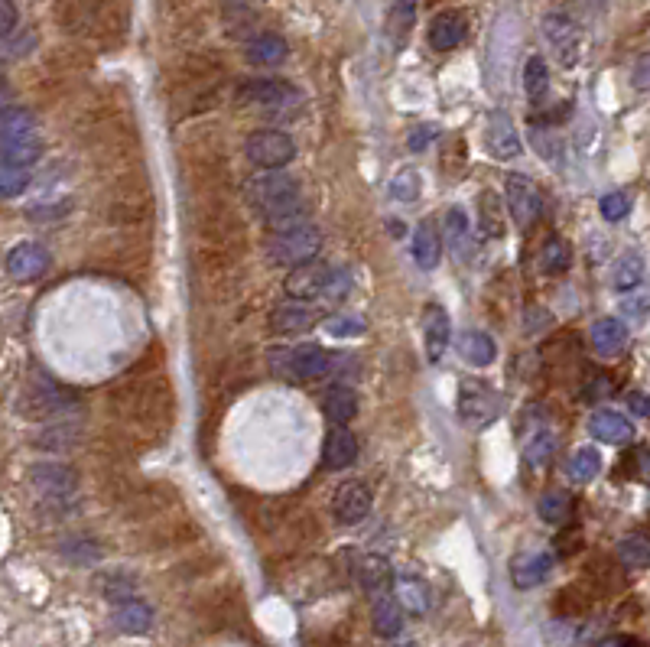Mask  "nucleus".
<instances>
[{
  "instance_id": "49530a36",
  "label": "nucleus",
  "mask_w": 650,
  "mask_h": 647,
  "mask_svg": "<svg viewBox=\"0 0 650 647\" xmlns=\"http://www.w3.org/2000/svg\"><path fill=\"white\" fill-rule=\"evenodd\" d=\"M628 407L637 413V417H647V413H650V407H647V394L631 391V394H628Z\"/></svg>"
},
{
  "instance_id": "423d86ee",
  "label": "nucleus",
  "mask_w": 650,
  "mask_h": 647,
  "mask_svg": "<svg viewBox=\"0 0 650 647\" xmlns=\"http://www.w3.org/2000/svg\"><path fill=\"white\" fill-rule=\"evenodd\" d=\"M332 274L335 270L319 261V257H312V261H303V264H296L290 267V277H286L283 283V290L290 300H316V296H325V290H329V283H332Z\"/></svg>"
},
{
  "instance_id": "de8ad7c7",
  "label": "nucleus",
  "mask_w": 650,
  "mask_h": 647,
  "mask_svg": "<svg viewBox=\"0 0 650 647\" xmlns=\"http://www.w3.org/2000/svg\"><path fill=\"white\" fill-rule=\"evenodd\" d=\"M387 231L394 238H403V222H397V218H394V222H387Z\"/></svg>"
},
{
  "instance_id": "5701e85b",
  "label": "nucleus",
  "mask_w": 650,
  "mask_h": 647,
  "mask_svg": "<svg viewBox=\"0 0 650 647\" xmlns=\"http://www.w3.org/2000/svg\"><path fill=\"white\" fill-rule=\"evenodd\" d=\"M30 482L39 491H49V495H65V491L75 488L78 475L72 469H65V465L43 462V465H33V469H30Z\"/></svg>"
},
{
  "instance_id": "aec40b11",
  "label": "nucleus",
  "mask_w": 650,
  "mask_h": 647,
  "mask_svg": "<svg viewBox=\"0 0 650 647\" xmlns=\"http://www.w3.org/2000/svg\"><path fill=\"white\" fill-rule=\"evenodd\" d=\"M355 576H358V586L368 592V595H381V592H390L394 586V573H390V563L384 556H361L355 563Z\"/></svg>"
},
{
  "instance_id": "c9c22d12",
  "label": "nucleus",
  "mask_w": 650,
  "mask_h": 647,
  "mask_svg": "<svg viewBox=\"0 0 650 647\" xmlns=\"http://www.w3.org/2000/svg\"><path fill=\"white\" fill-rule=\"evenodd\" d=\"M641 280H644V257L641 254H624L615 264V270H611V283H615V290H621V293L634 290Z\"/></svg>"
},
{
  "instance_id": "4468645a",
  "label": "nucleus",
  "mask_w": 650,
  "mask_h": 647,
  "mask_svg": "<svg viewBox=\"0 0 650 647\" xmlns=\"http://www.w3.org/2000/svg\"><path fill=\"white\" fill-rule=\"evenodd\" d=\"M316 322H322V313L316 306H306V300H293V303H280L270 313V329L280 335H296L312 329Z\"/></svg>"
},
{
  "instance_id": "412c9836",
  "label": "nucleus",
  "mask_w": 650,
  "mask_h": 647,
  "mask_svg": "<svg viewBox=\"0 0 650 647\" xmlns=\"http://www.w3.org/2000/svg\"><path fill=\"white\" fill-rule=\"evenodd\" d=\"M446 248L459 257V261H472L475 244H472V225H468V215L462 209H449L446 212Z\"/></svg>"
},
{
  "instance_id": "a211bd4d",
  "label": "nucleus",
  "mask_w": 650,
  "mask_h": 647,
  "mask_svg": "<svg viewBox=\"0 0 650 647\" xmlns=\"http://www.w3.org/2000/svg\"><path fill=\"white\" fill-rule=\"evenodd\" d=\"M585 426H589V433L595 439H602V443H608V446H624L634 439V426L628 423V417L611 413V410H595Z\"/></svg>"
},
{
  "instance_id": "f3484780",
  "label": "nucleus",
  "mask_w": 650,
  "mask_h": 647,
  "mask_svg": "<svg viewBox=\"0 0 650 647\" xmlns=\"http://www.w3.org/2000/svg\"><path fill=\"white\" fill-rule=\"evenodd\" d=\"M355 459H358V439H355V433H351L348 426H335V430L325 436V446H322L325 469L342 472Z\"/></svg>"
},
{
  "instance_id": "58836bf2",
  "label": "nucleus",
  "mask_w": 650,
  "mask_h": 647,
  "mask_svg": "<svg viewBox=\"0 0 650 647\" xmlns=\"http://www.w3.org/2000/svg\"><path fill=\"white\" fill-rule=\"evenodd\" d=\"M598 472H602V456L595 449H576V456L566 465V475L572 482H592Z\"/></svg>"
},
{
  "instance_id": "f704fd0d",
  "label": "nucleus",
  "mask_w": 650,
  "mask_h": 647,
  "mask_svg": "<svg viewBox=\"0 0 650 647\" xmlns=\"http://www.w3.org/2000/svg\"><path fill=\"white\" fill-rule=\"evenodd\" d=\"M33 127H36L33 111H26V108H0V144H4V140H13V137L33 134Z\"/></svg>"
},
{
  "instance_id": "dca6fc26",
  "label": "nucleus",
  "mask_w": 650,
  "mask_h": 647,
  "mask_svg": "<svg viewBox=\"0 0 650 647\" xmlns=\"http://www.w3.org/2000/svg\"><path fill=\"white\" fill-rule=\"evenodd\" d=\"M553 569V553H517L511 560V579L517 589H537L540 582L550 576Z\"/></svg>"
},
{
  "instance_id": "f257e3e1",
  "label": "nucleus",
  "mask_w": 650,
  "mask_h": 647,
  "mask_svg": "<svg viewBox=\"0 0 650 647\" xmlns=\"http://www.w3.org/2000/svg\"><path fill=\"white\" fill-rule=\"evenodd\" d=\"M244 196L251 202V209L264 218L273 231L306 222L303 192H299L296 179L286 173H257L254 179H247Z\"/></svg>"
},
{
  "instance_id": "2f4dec72",
  "label": "nucleus",
  "mask_w": 650,
  "mask_h": 647,
  "mask_svg": "<svg viewBox=\"0 0 650 647\" xmlns=\"http://www.w3.org/2000/svg\"><path fill=\"white\" fill-rule=\"evenodd\" d=\"M478 231L481 238H501L504 235V212L501 202L491 189H485L478 196Z\"/></svg>"
},
{
  "instance_id": "4c0bfd02",
  "label": "nucleus",
  "mask_w": 650,
  "mask_h": 647,
  "mask_svg": "<svg viewBox=\"0 0 650 647\" xmlns=\"http://www.w3.org/2000/svg\"><path fill=\"white\" fill-rule=\"evenodd\" d=\"M387 192H390V199H394V202H416V199H420V192H423V179H420V173L407 166V170L394 173V179L387 183Z\"/></svg>"
},
{
  "instance_id": "c03bdc74",
  "label": "nucleus",
  "mask_w": 650,
  "mask_h": 647,
  "mask_svg": "<svg viewBox=\"0 0 650 647\" xmlns=\"http://www.w3.org/2000/svg\"><path fill=\"white\" fill-rule=\"evenodd\" d=\"M439 137V131L433 124H423V127H413V131L407 134V147L413 150V153H420V150H426L433 140Z\"/></svg>"
},
{
  "instance_id": "9d476101",
  "label": "nucleus",
  "mask_w": 650,
  "mask_h": 647,
  "mask_svg": "<svg viewBox=\"0 0 650 647\" xmlns=\"http://www.w3.org/2000/svg\"><path fill=\"white\" fill-rule=\"evenodd\" d=\"M371 504H374V498H371L368 485L345 482L332 495V514H335L338 524H358V521H364V517H368Z\"/></svg>"
},
{
  "instance_id": "f03ea898",
  "label": "nucleus",
  "mask_w": 650,
  "mask_h": 647,
  "mask_svg": "<svg viewBox=\"0 0 650 647\" xmlns=\"http://www.w3.org/2000/svg\"><path fill=\"white\" fill-rule=\"evenodd\" d=\"M504 413V397L494 391L491 384L481 378H465L459 384V420L465 430L481 433L501 420Z\"/></svg>"
},
{
  "instance_id": "a18cd8bd",
  "label": "nucleus",
  "mask_w": 650,
  "mask_h": 647,
  "mask_svg": "<svg viewBox=\"0 0 650 647\" xmlns=\"http://www.w3.org/2000/svg\"><path fill=\"white\" fill-rule=\"evenodd\" d=\"M17 27V4L13 0H0V40L13 33Z\"/></svg>"
},
{
  "instance_id": "a878e982",
  "label": "nucleus",
  "mask_w": 650,
  "mask_h": 647,
  "mask_svg": "<svg viewBox=\"0 0 650 647\" xmlns=\"http://www.w3.org/2000/svg\"><path fill=\"white\" fill-rule=\"evenodd\" d=\"M114 625L121 628L124 634H143L150 631L153 625V608L140 599H127L114 608Z\"/></svg>"
},
{
  "instance_id": "cd10ccee",
  "label": "nucleus",
  "mask_w": 650,
  "mask_h": 647,
  "mask_svg": "<svg viewBox=\"0 0 650 647\" xmlns=\"http://www.w3.org/2000/svg\"><path fill=\"white\" fill-rule=\"evenodd\" d=\"M572 511H576V504H572V495L569 491H546V495L537 501V514H540V521L543 524H550V527H563L569 524V517Z\"/></svg>"
},
{
  "instance_id": "c85d7f7f",
  "label": "nucleus",
  "mask_w": 650,
  "mask_h": 647,
  "mask_svg": "<svg viewBox=\"0 0 650 647\" xmlns=\"http://www.w3.org/2000/svg\"><path fill=\"white\" fill-rule=\"evenodd\" d=\"M247 59L254 66H277L286 59V40L277 33H257L251 43H247Z\"/></svg>"
},
{
  "instance_id": "1a4fd4ad",
  "label": "nucleus",
  "mask_w": 650,
  "mask_h": 647,
  "mask_svg": "<svg viewBox=\"0 0 650 647\" xmlns=\"http://www.w3.org/2000/svg\"><path fill=\"white\" fill-rule=\"evenodd\" d=\"M49 270V251L36 241H20L17 248L7 254V274L13 280H39Z\"/></svg>"
},
{
  "instance_id": "c756f323",
  "label": "nucleus",
  "mask_w": 650,
  "mask_h": 647,
  "mask_svg": "<svg viewBox=\"0 0 650 647\" xmlns=\"http://www.w3.org/2000/svg\"><path fill=\"white\" fill-rule=\"evenodd\" d=\"M39 157H43V144H39L36 137H13V140H4L0 144V163H10V166H33Z\"/></svg>"
},
{
  "instance_id": "39448f33",
  "label": "nucleus",
  "mask_w": 650,
  "mask_h": 647,
  "mask_svg": "<svg viewBox=\"0 0 650 647\" xmlns=\"http://www.w3.org/2000/svg\"><path fill=\"white\" fill-rule=\"evenodd\" d=\"M543 36L550 43V53L563 69H576L582 59V30L579 23L566 14H546Z\"/></svg>"
},
{
  "instance_id": "9b49d317",
  "label": "nucleus",
  "mask_w": 650,
  "mask_h": 647,
  "mask_svg": "<svg viewBox=\"0 0 650 647\" xmlns=\"http://www.w3.org/2000/svg\"><path fill=\"white\" fill-rule=\"evenodd\" d=\"M485 147H488V153L494 160H514V157H520V150H524V144H520V134L514 131V124L504 111H494L488 118Z\"/></svg>"
},
{
  "instance_id": "bb28decb",
  "label": "nucleus",
  "mask_w": 650,
  "mask_h": 647,
  "mask_svg": "<svg viewBox=\"0 0 650 647\" xmlns=\"http://www.w3.org/2000/svg\"><path fill=\"white\" fill-rule=\"evenodd\" d=\"M442 257V238L433 222H420L413 235V261L420 264L423 270H433Z\"/></svg>"
},
{
  "instance_id": "a19ab883",
  "label": "nucleus",
  "mask_w": 650,
  "mask_h": 647,
  "mask_svg": "<svg viewBox=\"0 0 650 647\" xmlns=\"http://www.w3.org/2000/svg\"><path fill=\"white\" fill-rule=\"evenodd\" d=\"M26 186H30V173H26L23 166L0 163V202H4V199H17Z\"/></svg>"
},
{
  "instance_id": "393cba45",
  "label": "nucleus",
  "mask_w": 650,
  "mask_h": 647,
  "mask_svg": "<svg viewBox=\"0 0 650 647\" xmlns=\"http://www.w3.org/2000/svg\"><path fill=\"white\" fill-rule=\"evenodd\" d=\"M459 355H462V361H468L472 368H488L491 361H494V355H498V345H494L491 335L468 329V332L459 335Z\"/></svg>"
},
{
  "instance_id": "ea45409f",
  "label": "nucleus",
  "mask_w": 650,
  "mask_h": 647,
  "mask_svg": "<svg viewBox=\"0 0 650 647\" xmlns=\"http://www.w3.org/2000/svg\"><path fill=\"white\" fill-rule=\"evenodd\" d=\"M572 261V254H569V244L563 238H550L543 244V251H540V267H543V274H563V270L569 267Z\"/></svg>"
},
{
  "instance_id": "79ce46f5",
  "label": "nucleus",
  "mask_w": 650,
  "mask_h": 647,
  "mask_svg": "<svg viewBox=\"0 0 650 647\" xmlns=\"http://www.w3.org/2000/svg\"><path fill=\"white\" fill-rule=\"evenodd\" d=\"M598 209H602L605 222H621V218H628L631 212V199L624 196V192H608V196H602V202H598Z\"/></svg>"
},
{
  "instance_id": "6ab92c4d",
  "label": "nucleus",
  "mask_w": 650,
  "mask_h": 647,
  "mask_svg": "<svg viewBox=\"0 0 650 647\" xmlns=\"http://www.w3.org/2000/svg\"><path fill=\"white\" fill-rule=\"evenodd\" d=\"M589 342L595 348V355L611 358V355H618L624 345H628V326H624V322L615 319V316H605V319L592 322Z\"/></svg>"
},
{
  "instance_id": "7ed1b4c3",
  "label": "nucleus",
  "mask_w": 650,
  "mask_h": 647,
  "mask_svg": "<svg viewBox=\"0 0 650 647\" xmlns=\"http://www.w3.org/2000/svg\"><path fill=\"white\" fill-rule=\"evenodd\" d=\"M319 248H322V231L319 225H312L309 218L290 228L273 231L267 238V257L280 267H296L303 261H312V257L319 254Z\"/></svg>"
},
{
  "instance_id": "7c9ffc66",
  "label": "nucleus",
  "mask_w": 650,
  "mask_h": 647,
  "mask_svg": "<svg viewBox=\"0 0 650 647\" xmlns=\"http://www.w3.org/2000/svg\"><path fill=\"white\" fill-rule=\"evenodd\" d=\"M556 452V433L550 430V426H543V423H533L527 436H524V456L530 465H543L546 459H550Z\"/></svg>"
},
{
  "instance_id": "473e14b6",
  "label": "nucleus",
  "mask_w": 650,
  "mask_h": 647,
  "mask_svg": "<svg viewBox=\"0 0 650 647\" xmlns=\"http://www.w3.org/2000/svg\"><path fill=\"white\" fill-rule=\"evenodd\" d=\"M394 599L400 602V608H407L413 615H423L429 612V586L423 579L416 576H400L397 579V595Z\"/></svg>"
},
{
  "instance_id": "6e6552de",
  "label": "nucleus",
  "mask_w": 650,
  "mask_h": 647,
  "mask_svg": "<svg viewBox=\"0 0 650 647\" xmlns=\"http://www.w3.org/2000/svg\"><path fill=\"white\" fill-rule=\"evenodd\" d=\"M238 101L244 105H260V108H290L299 101V92L283 79H251L238 88Z\"/></svg>"
},
{
  "instance_id": "8fccbe9b",
  "label": "nucleus",
  "mask_w": 650,
  "mask_h": 647,
  "mask_svg": "<svg viewBox=\"0 0 650 647\" xmlns=\"http://www.w3.org/2000/svg\"><path fill=\"white\" fill-rule=\"evenodd\" d=\"M7 92H10V88H7V79H4V75H0V101L7 98Z\"/></svg>"
},
{
  "instance_id": "37998d69",
  "label": "nucleus",
  "mask_w": 650,
  "mask_h": 647,
  "mask_svg": "<svg viewBox=\"0 0 650 647\" xmlns=\"http://www.w3.org/2000/svg\"><path fill=\"white\" fill-rule=\"evenodd\" d=\"M364 329V319L358 316H329L325 319V332L335 335V339H351V335H361Z\"/></svg>"
},
{
  "instance_id": "e433bc0d",
  "label": "nucleus",
  "mask_w": 650,
  "mask_h": 647,
  "mask_svg": "<svg viewBox=\"0 0 650 647\" xmlns=\"http://www.w3.org/2000/svg\"><path fill=\"white\" fill-rule=\"evenodd\" d=\"M618 560L628 569H647L650 563V540L644 534H628L618 543Z\"/></svg>"
},
{
  "instance_id": "b1692460",
  "label": "nucleus",
  "mask_w": 650,
  "mask_h": 647,
  "mask_svg": "<svg viewBox=\"0 0 650 647\" xmlns=\"http://www.w3.org/2000/svg\"><path fill=\"white\" fill-rule=\"evenodd\" d=\"M374 631L381 634V638H397L403 631V608L400 602L394 599V592H381L374 595Z\"/></svg>"
},
{
  "instance_id": "4be33fe9",
  "label": "nucleus",
  "mask_w": 650,
  "mask_h": 647,
  "mask_svg": "<svg viewBox=\"0 0 650 647\" xmlns=\"http://www.w3.org/2000/svg\"><path fill=\"white\" fill-rule=\"evenodd\" d=\"M322 410L335 426H348L358 417V394L351 391L348 384H335L329 387V394L322 397Z\"/></svg>"
},
{
  "instance_id": "20e7f679",
  "label": "nucleus",
  "mask_w": 650,
  "mask_h": 647,
  "mask_svg": "<svg viewBox=\"0 0 650 647\" xmlns=\"http://www.w3.org/2000/svg\"><path fill=\"white\" fill-rule=\"evenodd\" d=\"M244 153L257 170H283L296 157V144L290 134L264 127V131H254L244 140Z\"/></svg>"
},
{
  "instance_id": "ddd939ff",
  "label": "nucleus",
  "mask_w": 650,
  "mask_h": 647,
  "mask_svg": "<svg viewBox=\"0 0 650 647\" xmlns=\"http://www.w3.org/2000/svg\"><path fill=\"white\" fill-rule=\"evenodd\" d=\"M332 358L322 345H299L290 348V384H306L316 381L322 374H329Z\"/></svg>"
},
{
  "instance_id": "09e8293b",
  "label": "nucleus",
  "mask_w": 650,
  "mask_h": 647,
  "mask_svg": "<svg viewBox=\"0 0 650 647\" xmlns=\"http://www.w3.org/2000/svg\"><path fill=\"white\" fill-rule=\"evenodd\" d=\"M644 75H647V59L637 62V85H641V88H644Z\"/></svg>"
},
{
  "instance_id": "72a5a7b5",
  "label": "nucleus",
  "mask_w": 650,
  "mask_h": 647,
  "mask_svg": "<svg viewBox=\"0 0 650 647\" xmlns=\"http://www.w3.org/2000/svg\"><path fill=\"white\" fill-rule=\"evenodd\" d=\"M524 92L530 105H540V101L550 95V69H546L543 56H530L524 66Z\"/></svg>"
},
{
  "instance_id": "0eeeda50",
  "label": "nucleus",
  "mask_w": 650,
  "mask_h": 647,
  "mask_svg": "<svg viewBox=\"0 0 650 647\" xmlns=\"http://www.w3.org/2000/svg\"><path fill=\"white\" fill-rule=\"evenodd\" d=\"M504 196H507V209H511L514 222L520 228H530L540 218V212H543V192H540V186L533 183L530 176H524V173H511V176H507Z\"/></svg>"
},
{
  "instance_id": "f8f14e48",
  "label": "nucleus",
  "mask_w": 650,
  "mask_h": 647,
  "mask_svg": "<svg viewBox=\"0 0 650 647\" xmlns=\"http://www.w3.org/2000/svg\"><path fill=\"white\" fill-rule=\"evenodd\" d=\"M465 36H468V20L459 10H442L426 30V40L436 53H452V49H459L465 43Z\"/></svg>"
},
{
  "instance_id": "2eb2a0df",
  "label": "nucleus",
  "mask_w": 650,
  "mask_h": 647,
  "mask_svg": "<svg viewBox=\"0 0 650 647\" xmlns=\"http://www.w3.org/2000/svg\"><path fill=\"white\" fill-rule=\"evenodd\" d=\"M449 335H452L449 313L439 303H429L423 309V342H426V358L433 361V365H436L442 355H446Z\"/></svg>"
}]
</instances>
